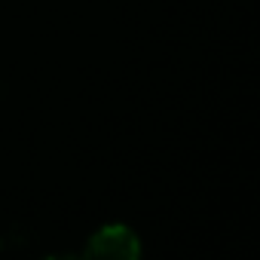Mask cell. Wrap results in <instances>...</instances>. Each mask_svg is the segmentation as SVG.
I'll use <instances>...</instances> for the list:
<instances>
[{"instance_id":"obj_2","label":"cell","mask_w":260,"mask_h":260,"mask_svg":"<svg viewBox=\"0 0 260 260\" xmlns=\"http://www.w3.org/2000/svg\"><path fill=\"white\" fill-rule=\"evenodd\" d=\"M46 260H80V257H46Z\"/></svg>"},{"instance_id":"obj_1","label":"cell","mask_w":260,"mask_h":260,"mask_svg":"<svg viewBox=\"0 0 260 260\" xmlns=\"http://www.w3.org/2000/svg\"><path fill=\"white\" fill-rule=\"evenodd\" d=\"M80 260H141V239L122 223H107L86 242Z\"/></svg>"}]
</instances>
